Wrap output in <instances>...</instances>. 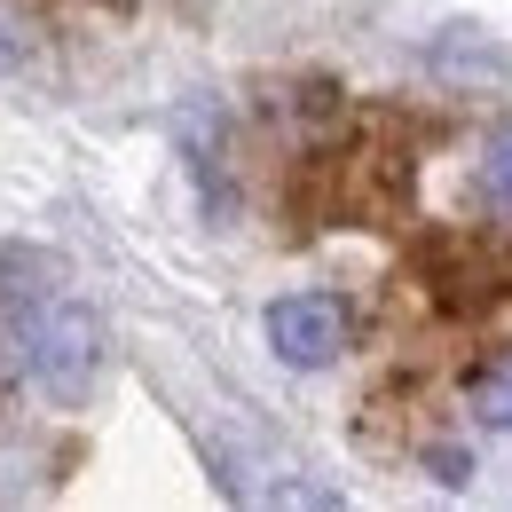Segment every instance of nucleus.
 <instances>
[{"label":"nucleus","instance_id":"f03ea898","mask_svg":"<svg viewBox=\"0 0 512 512\" xmlns=\"http://www.w3.org/2000/svg\"><path fill=\"white\" fill-rule=\"evenodd\" d=\"M268 347H276V363H292V371H323V363H339V347H347V308H339L331 292H292V300L268 308Z\"/></svg>","mask_w":512,"mask_h":512},{"label":"nucleus","instance_id":"39448f33","mask_svg":"<svg viewBox=\"0 0 512 512\" xmlns=\"http://www.w3.org/2000/svg\"><path fill=\"white\" fill-rule=\"evenodd\" d=\"M473 418H481L489 434H512V363H497V371L473 379Z\"/></svg>","mask_w":512,"mask_h":512},{"label":"nucleus","instance_id":"423d86ee","mask_svg":"<svg viewBox=\"0 0 512 512\" xmlns=\"http://www.w3.org/2000/svg\"><path fill=\"white\" fill-rule=\"evenodd\" d=\"M24 64V32H8V16H0V71Z\"/></svg>","mask_w":512,"mask_h":512},{"label":"nucleus","instance_id":"f257e3e1","mask_svg":"<svg viewBox=\"0 0 512 512\" xmlns=\"http://www.w3.org/2000/svg\"><path fill=\"white\" fill-rule=\"evenodd\" d=\"M0 316H8V339H16V371L48 402H87L95 394V379H103V316L87 300L40 284V292H16Z\"/></svg>","mask_w":512,"mask_h":512},{"label":"nucleus","instance_id":"20e7f679","mask_svg":"<svg viewBox=\"0 0 512 512\" xmlns=\"http://www.w3.org/2000/svg\"><path fill=\"white\" fill-rule=\"evenodd\" d=\"M473 197L512 221V127L489 134V150H481V166H473Z\"/></svg>","mask_w":512,"mask_h":512},{"label":"nucleus","instance_id":"7ed1b4c3","mask_svg":"<svg viewBox=\"0 0 512 512\" xmlns=\"http://www.w3.org/2000/svg\"><path fill=\"white\" fill-rule=\"evenodd\" d=\"M426 64H434L442 87H465V95H473V87H505V79H512V56L489 40V32H473V24H449L442 40L426 48Z\"/></svg>","mask_w":512,"mask_h":512}]
</instances>
